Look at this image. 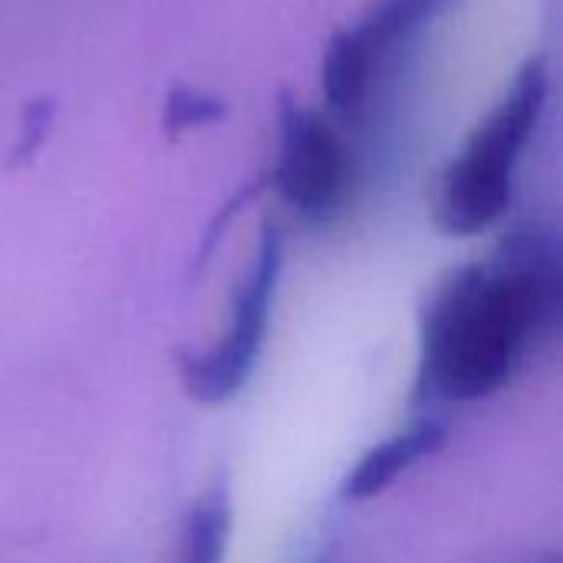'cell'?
Segmentation results:
<instances>
[{
	"mask_svg": "<svg viewBox=\"0 0 563 563\" xmlns=\"http://www.w3.org/2000/svg\"><path fill=\"white\" fill-rule=\"evenodd\" d=\"M455 0H376L356 23L333 33L320 63V92L330 112L356 122L389 59L439 20Z\"/></svg>",
	"mask_w": 563,
	"mask_h": 563,
	"instance_id": "4",
	"label": "cell"
},
{
	"mask_svg": "<svg viewBox=\"0 0 563 563\" xmlns=\"http://www.w3.org/2000/svg\"><path fill=\"white\" fill-rule=\"evenodd\" d=\"M534 563H561V561H558L554 554H548V558H538V561H534Z\"/></svg>",
	"mask_w": 563,
	"mask_h": 563,
	"instance_id": "9",
	"label": "cell"
},
{
	"mask_svg": "<svg viewBox=\"0 0 563 563\" xmlns=\"http://www.w3.org/2000/svg\"><path fill=\"white\" fill-rule=\"evenodd\" d=\"M221 115H224V99H218V96H211L205 89L178 86L165 99V125L172 132L205 129V125L218 122Z\"/></svg>",
	"mask_w": 563,
	"mask_h": 563,
	"instance_id": "7",
	"label": "cell"
},
{
	"mask_svg": "<svg viewBox=\"0 0 563 563\" xmlns=\"http://www.w3.org/2000/svg\"><path fill=\"white\" fill-rule=\"evenodd\" d=\"M320 563H330V561H320Z\"/></svg>",
	"mask_w": 563,
	"mask_h": 563,
	"instance_id": "10",
	"label": "cell"
},
{
	"mask_svg": "<svg viewBox=\"0 0 563 563\" xmlns=\"http://www.w3.org/2000/svg\"><path fill=\"white\" fill-rule=\"evenodd\" d=\"M445 426L439 419H419L409 429L396 432L393 439L373 445L343 478L340 495L346 501H369L383 492H389L396 485V478L409 468H416L419 462L439 455L445 449Z\"/></svg>",
	"mask_w": 563,
	"mask_h": 563,
	"instance_id": "6",
	"label": "cell"
},
{
	"mask_svg": "<svg viewBox=\"0 0 563 563\" xmlns=\"http://www.w3.org/2000/svg\"><path fill=\"white\" fill-rule=\"evenodd\" d=\"M274 188L280 201L310 224L333 221L353 191V152L340 129L290 92L277 102Z\"/></svg>",
	"mask_w": 563,
	"mask_h": 563,
	"instance_id": "5",
	"label": "cell"
},
{
	"mask_svg": "<svg viewBox=\"0 0 563 563\" xmlns=\"http://www.w3.org/2000/svg\"><path fill=\"white\" fill-rule=\"evenodd\" d=\"M548 89V59L531 56L442 172L432 201L439 231L475 238L508 214L518 165L541 125Z\"/></svg>",
	"mask_w": 563,
	"mask_h": 563,
	"instance_id": "2",
	"label": "cell"
},
{
	"mask_svg": "<svg viewBox=\"0 0 563 563\" xmlns=\"http://www.w3.org/2000/svg\"><path fill=\"white\" fill-rule=\"evenodd\" d=\"M558 244L538 228L508 234L492 261L459 267L422 313L416 399L478 402L498 393L528 346L558 327Z\"/></svg>",
	"mask_w": 563,
	"mask_h": 563,
	"instance_id": "1",
	"label": "cell"
},
{
	"mask_svg": "<svg viewBox=\"0 0 563 563\" xmlns=\"http://www.w3.org/2000/svg\"><path fill=\"white\" fill-rule=\"evenodd\" d=\"M53 119H56V106L49 99H30L26 102L23 119H20V135H16V145H13V155H10V165H23V162H30L40 152L43 139L53 129Z\"/></svg>",
	"mask_w": 563,
	"mask_h": 563,
	"instance_id": "8",
	"label": "cell"
},
{
	"mask_svg": "<svg viewBox=\"0 0 563 563\" xmlns=\"http://www.w3.org/2000/svg\"><path fill=\"white\" fill-rule=\"evenodd\" d=\"M280 271H284V234L274 221H264L251 271L244 274L234 294L224 336L201 353H178V376L188 399L201 406H224L247 386L261 346L267 340Z\"/></svg>",
	"mask_w": 563,
	"mask_h": 563,
	"instance_id": "3",
	"label": "cell"
}]
</instances>
